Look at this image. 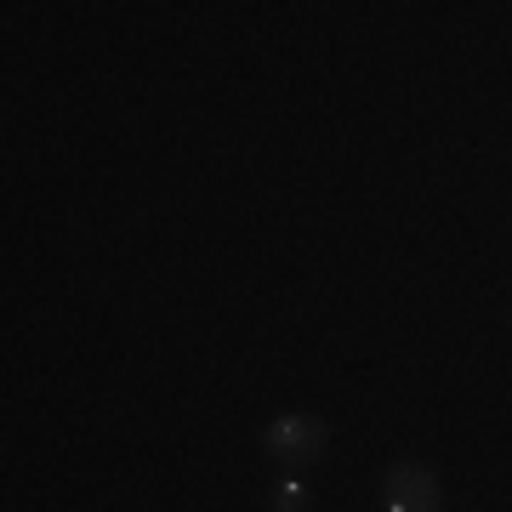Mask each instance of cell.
Listing matches in <instances>:
<instances>
[{
  "instance_id": "1",
  "label": "cell",
  "mask_w": 512,
  "mask_h": 512,
  "mask_svg": "<svg viewBox=\"0 0 512 512\" xmlns=\"http://www.w3.org/2000/svg\"><path fill=\"white\" fill-rule=\"evenodd\" d=\"M382 512H444L439 478L427 473L421 461H399L382 484Z\"/></svg>"
},
{
  "instance_id": "2",
  "label": "cell",
  "mask_w": 512,
  "mask_h": 512,
  "mask_svg": "<svg viewBox=\"0 0 512 512\" xmlns=\"http://www.w3.org/2000/svg\"><path fill=\"white\" fill-rule=\"evenodd\" d=\"M325 421H313V416H279L274 427H268V450H274L285 467H313V461L325 456Z\"/></svg>"
},
{
  "instance_id": "3",
  "label": "cell",
  "mask_w": 512,
  "mask_h": 512,
  "mask_svg": "<svg viewBox=\"0 0 512 512\" xmlns=\"http://www.w3.org/2000/svg\"><path fill=\"white\" fill-rule=\"evenodd\" d=\"M274 512H308V490H302V484H279V490H274Z\"/></svg>"
}]
</instances>
